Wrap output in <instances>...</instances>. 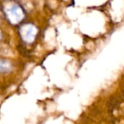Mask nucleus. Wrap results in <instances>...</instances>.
I'll use <instances>...</instances> for the list:
<instances>
[{"mask_svg": "<svg viewBox=\"0 0 124 124\" xmlns=\"http://www.w3.org/2000/svg\"><path fill=\"white\" fill-rule=\"evenodd\" d=\"M13 71V65L9 60L0 58V73L7 74Z\"/></svg>", "mask_w": 124, "mask_h": 124, "instance_id": "7ed1b4c3", "label": "nucleus"}, {"mask_svg": "<svg viewBox=\"0 0 124 124\" xmlns=\"http://www.w3.org/2000/svg\"><path fill=\"white\" fill-rule=\"evenodd\" d=\"M4 13L8 21L12 25L20 24L26 17L25 9L17 3H13L10 5L5 7Z\"/></svg>", "mask_w": 124, "mask_h": 124, "instance_id": "f257e3e1", "label": "nucleus"}, {"mask_svg": "<svg viewBox=\"0 0 124 124\" xmlns=\"http://www.w3.org/2000/svg\"><path fill=\"white\" fill-rule=\"evenodd\" d=\"M2 38V32H1V31H0V39Z\"/></svg>", "mask_w": 124, "mask_h": 124, "instance_id": "20e7f679", "label": "nucleus"}, {"mask_svg": "<svg viewBox=\"0 0 124 124\" xmlns=\"http://www.w3.org/2000/svg\"><path fill=\"white\" fill-rule=\"evenodd\" d=\"M38 29L35 25L31 23L23 24L19 29V34L22 41L26 43H31L35 41L38 36Z\"/></svg>", "mask_w": 124, "mask_h": 124, "instance_id": "f03ea898", "label": "nucleus"}]
</instances>
